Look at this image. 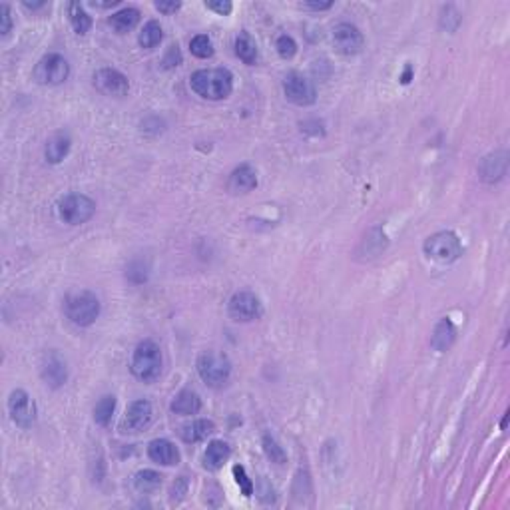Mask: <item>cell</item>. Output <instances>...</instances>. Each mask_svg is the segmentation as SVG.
I'll return each mask as SVG.
<instances>
[{
  "instance_id": "obj_1",
  "label": "cell",
  "mask_w": 510,
  "mask_h": 510,
  "mask_svg": "<svg viewBox=\"0 0 510 510\" xmlns=\"http://www.w3.org/2000/svg\"><path fill=\"white\" fill-rule=\"evenodd\" d=\"M192 90L206 100H223L233 90V76L225 68L197 70L189 78Z\"/></svg>"
},
{
  "instance_id": "obj_2",
  "label": "cell",
  "mask_w": 510,
  "mask_h": 510,
  "mask_svg": "<svg viewBox=\"0 0 510 510\" xmlns=\"http://www.w3.org/2000/svg\"><path fill=\"white\" fill-rule=\"evenodd\" d=\"M132 373L134 377L144 382L156 381L162 373V349L156 341L144 339L132 355Z\"/></svg>"
},
{
  "instance_id": "obj_3",
  "label": "cell",
  "mask_w": 510,
  "mask_h": 510,
  "mask_svg": "<svg viewBox=\"0 0 510 510\" xmlns=\"http://www.w3.org/2000/svg\"><path fill=\"white\" fill-rule=\"evenodd\" d=\"M64 313L78 327H90L100 315V299L92 291H78L66 297Z\"/></svg>"
},
{
  "instance_id": "obj_4",
  "label": "cell",
  "mask_w": 510,
  "mask_h": 510,
  "mask_svg": "<svg viewBox=\"0 0 510 510\" xmlns=\"http://www.w3.org/2000/svg\"><path fill=\"white\" fill-rule=\"evenodd\" d=\"M197 373H199L201 381L209 387H221L228 382L232 375V361L223 353L206 351L197 359Z\"/></svg>"
},
{
  "instance_id": "obj_5",
  "label": "cell",
  "mask_w": 510,
  "mask_h": 510,
  "mask_svg": "<svg viewBox=\"0 0 510 510\" xmlns=\"http://www.w3.org/2000/svg\"><path fill=\"white\" fill-rule=\"evenodd\" d=\"M425 249V255L437 261V263H452L456 261L461 255H463V245H461V240L454 235L452 232H439L435 235H430L429 240L425 242L423 245Z\"/></svg>"
},
{
  "instance_id": "obj_6",
  "label": "cell",
  "mask_w": 510,
  "mask_h": 510,
  "mask_svg": "<svg viewBox=\"0 0 510 510\" xmlns=\"http://www.w3.org/2000/svg\"><path fill=\"white\" fill-rule=\"evenodd\" d=\"M96 211V204L84 194H70L62 197L58 204V213L62 220L70 225H82L90 220Z\"/></svg>"
},
{
  "instance_id": "obj_7",
  "label": "cell",
  "mask_w": 510,
  "mask_h": 510,
  "mask_svg": "<svg viewBox=\"0 0 510 510\" xmlns=\"http://www.w3.org/2000/svg\"><path fill=\"white\" fill-rule=\"evenodd\" d=\"M70 64L68 60L60 54H46L38 60L35 68V78L42 86H58L64 80H68Z\"/></svg>"
},
{
  "instance_id": "obj_8",
  "label": "cell",
  "mask_w": 510,
  "mask_h": 510,
  "mask_svg": "<svg viewBox=\"0 0 510 510\" xmlns=\"http://www.w3.org/2000/svg\"><path fill=\"white\" fill-rule=\"evenodd\" d=\"M230 317L237 323H247V321H255L263 313V305L259 301V297L251 293V291H237L233 293L230 305H228Z\"/></svg>"
},
{
  "instance_id": "obj_9",
  "label": "cell",
  "mask_w": 510,
  "mask_h": 510,
  "mask_svg": "<svg viewBox=\"0 0 510 510\" xmlns=\"http://www.w3.org/2000/svg\"><path fill=\"white\" fill-rule=\"evenodd\" d=\"M283 92L287 100L297 106H311L317 100V90L313 82L305 78L299 72H290L283 80Z\"/></svg>"
},
{
  "instance_id": "obj_10",
  "label": "cell",
  "mask_w": 510,
  "mask_h": 510,
  "mask_svg": "<svg viewBox=\"0 0 510 510\" xmlns=\"http://www.w3.org/2000/svg\"><path fill=\"white\" fill-rule=\"evenodd\" d=\"M8 413L14 421L16 427L20 429H30L36 423V405L32 397L26 393L24 389L12 391L8 399Z\"/></svg>"
},
{
  "instance_id": "obj_11",
  "label": "cell",
  "mask_w": 510,
  "mask_h": 510,
  "mask_svg": "<svg viewBox=\"0 0 510 510\" xmlns=\"http://www.w3.org/2000/svg\"><path fill=\"white\" fill-rule=\"evenodd\" d=\"M333 44H335L337 52L343 56H355L363 50L365 38L361 35V30L355 24L341 23L337 24L333 30Z\"/></svg>"
},
{
  "instance_id": "obj_12",
  "label": "cell",
  "mask_w": 510,
  "mask_h": 510,
  "mask_svg": "<svg viewBox=\"0 0 510 510\" xmlns=\"http://www.w3.org/2000/svg\"><path fill=\"white\" fill-rule=\"evenodd\" d=\"M40 375L42 381L52 389H60L64 382L68 381V365L58 351H48L40 363Z\"/></svg>"
},
{
  "instance_id": "obj_13",
  "label": "cell",
  "mask_w": 510,
  "mask_h": 510,
  "mask_svg": "<svg viewBox=\"0 0 510 510\" xmlns=\"http://www.w3.org/2000/svg\"><path fill=\"white\" fill-rule=\"evenodd\" d=\"M94 86L96 90L104 96H126L130 90V82L128 78L116 68H102L94 74Z\"/></svg>"
},
{
  "instance_id": "obj_14",
  "label": "cell",
  "mask_w": 510,
  "mask_h": 510,
  "mask_svg": "<svg viewBox=\"0 0 510 510\" xmlns=\"http://www.w3.org/2000/svg\"><path fill=\"white\" fill-rule=\"evenodd\" d=\"M154 418V409H151L150 401L146 399H139L134 401L132 405L128 406L124 421H122V430L124 433H139L144 430Z\"/></svg>"
},
{
  "instance_id": "obj_15",
  "label": "cell",
  "mask_w": 510,
  "mask_h": 510,
  "mask_svg": "<svg viewBox=\"0 0 510 510\" xmlns=\"http://www.w3.org/2000/svg\"><path fill=\"white\" fill-rule=\"evenodd\" d=\"M257 187V172L249 163H242L240 168H235L228 180V189L232 194H247Z\"/></svg>"
},
{
  "instance_id": "obj_16",
  "label": "cell",
  "mask_w": 510,
  "mask_h": 510,
  "mask_svg": "<svg viewBox=\"0 0 510 510\" xmlns=\"http://www.w3.org/2000/svg\"><path fill=\"white\" fill-rule=\"evenodd\" d=\"M148 456L154 463L163 464V466H172L180 463V452L174 447V442L166 441V439H156L148 444Z\"/></svg>"
},
{
  "instance_id": "obj_17",
  "label": "cell",
  "mask_w": 510,
  "mask_h": 510,
  "mask_svg": "<svg viewBox=\"0 0 510 510\" xmlns=\"http://www.w3.org/2000/svg\"><path fill=\"white\" fill-rule=\"evenodd\" d=\"M504 174H506V151L490 154L480 163V178L488 184L499 182Z\"/></svg>"
},
{
  "instance_id": "obj_18",
  "label": "cell",
  "mask_w": 510,
  "mask_h": 510,
  "mask_svg": "<svg viewBox=\"0 0 510 510\" xmlns=\"http://www.w3.org/2000/svg\"><path fill=\"white\" fill-rule=\"evenodd\" d=\"M172 413L175 415H184V417H189V415H197L201 411V399L196 391L192 389H184L180 393L175 394V399L172 401Z\"/></svg>"
},
{
  "instance_id": "obj_19",
  "label": "cell",
  "mask_w": 510,
  "mask_h": 510,
  "mask_svg": "<svg viewBox=\"0 0 510 510\" xmlns=\"http://www.w3.org/2000/svg\"><path fill=\"white\" fill-rule=\"evenodd\" d=\"M232 456L230 444L223 441H211L204 454V466L208 471H220L223 464L228 463V459Z\"/></svg>"
},
{
  "instance_id": "obj_20",
  "label": "cell",
  "mask_w": 510,
  "mask_h": 510,
  "mask_svg": "<svg viewBox=\"0 0 510 510\" xmlns=\"http://www.w3.org/2000/svg\"><path fill=\"white\" fill-rule=\"evenodd\" d=\"M454 339H456V327L452 325L451 319L444 317L435 327L433 337H430V345L437 351H447L454 343Z\"/></svg>"
},
{
  "instance_id": "obj_21",
  "label": "cell",
  "mask_w": 510,
  "mask_h": 510,
  "mask_svg": "<svg viewBox=\"0 0 510 510\" xmlns=\"http://www.w3.org/2000/svg\"><path fill=\"white\" fill-rule=\"evenodd\" d=\"M70 146H72V139H70L68 134H54L46 142L44 156H46V160L50 163H60L68 156Z\"/></svg>"
},
{
  "instance_id": "obj_22",
  "label": "cell",
  "mask_w": 510,
  "mask_h": 510,
  "mask_svg": "<svg viewBox=\"0 0 510 510\" xmlns=\"http://www.w3.org/2000/svg\"><path fill=\"white\" fill-rule=\"evenodd\" d=\"M213 430H216V425L211 421L197 418V421H192L189 425L182 427V439L186 442H199L204 441V439H208Z\"/></svg>"
},
{
  "instance_id": "obj_23",
  "label": "cell",
  "mask_w": 510,
  "mask_h": 510,
  "mask_svg": "<svg viewBox=\"0 0 510 510\" xmlns=\"http://www.w3.org/2000/svg\"><path fill=\"white\" fill-rule=\"evenodd\" d=\"M138 23H139L138 8H122V11L114 12V14L108 18V24L116 30L118 35H124L128 30L136 28Z\"/></svg>"
},
{
  "instance_id": "obj_24",
  "label": "cell",
  "mask_w": 510,
  "mask_h": 510,
  "mask_svg": "<svg viewBox=\"0 0 510 510\" xmlns=\"http://www.w3.org/2000/svg\"><path fill=\"white\" fill-rule=\"evenodd\" d=\"M68 16H70V23H72V28H74L76 35L84 36L90 28H92V18H90L88 12L84 11V6H82L80 2H70Z\"/></svg>"
},
{
  "instance_id": "obj_25",
  "label": "cell",
  "mask_w": 510,
  "mask_h": 510,
  "mask_svg": "<svg viewBox=\"0 0 510 510\" xmlns=\"http://www.w3.org/2000/svg\"><path fill=\"white\" fill-rule=\"evenodd\" d=\"M235 54L244 64H255L257 62V46H255L254 38L247 32H240L235 38Z\"/></svg>"
},
{
  "instance_id": "obj_26",
  "label": "cell",
  "mask_w": 510,
  "mask_h": 510,
  "mask_svg": "<svg viewBox=\"0 0 510 510\" xmlns=\"http://www.w3.org/2000/svg\"><path fill=\"white\" fill-rule=\"evenodd\" d=\"M116 411V397L114 394H106L102 397L96 406H94V421L100 425V427H108L110 421H112V415Z\"/></svg>"
},
{
  "instance_id": "obj_27",
  "label": "cell",
  "mask_w": 510,
  "mask_h": 510,
  "mask_svg": "<svg viewBox=\"0 0 510 510\" xmlns=\"http://www.w3.org/2000/svg\"><path fill=\"white\" fill-rule=\"evenodd\" d=\"M162 485V475L160 473H156V471H139L138 475L134 476V487L138 492H144V495H148V492H154V490H158Z\"/></svg>"
},
{
  "instance_id": "obj_28",
  "label": "cell",
  "mask_w": 510,
  "mask_h": 510,
  "mask_svg": "<svg viewBox=\"0 0 510 510\" xmlns=\"http://www.w3.org/2000/svg\"><path fill=\"white\" fill-rule=\"evenodd\" d=\"M163 38V32H162V26L160 23H156V20H150V23L146 24L144 28H142V32L138 36V42L142 48H156L160 42H162Z\"/></svg>"
},
{
  "instance_id": "obj_29",
  "label": "cell",
  "mask_w": 510,
  "mask_h": 510,
  "mask_svg": "<svg viewBox=\"0 0 510 510\" xmlns=\"http://www.w3.org/2000/svg\"><path fill=\"white\" fill-rule=\"evenodd\" d=\"M189 50L197 58H211L213 56V44H211L209 36L206 35L194 36L192 42H189Z\"/></svg>"
},
{
  "instance_id": "obj_30",
  "label": "cell",
  "mask_w": 510,
  "mask_h": 510,
  "mask_svg": "<svg viewBox=\"0 0 510 510\" xmlns=\"http://www.w3.org/2000/svg\"><path fill=\"white\" fill-rule=\"evenodd\" d=\"M126 278L130 279L132 283H136V285L144 283V281L148 279V266H146L144 261H139V259L132 261L126 269Z\"/></svg>"
},
{
  "instance_id": "obj_31",
  "label": "cell",
  "mask_w": 510,
  "mask_h": 510,
  "mask_svg": "<svg viewBox=\"0 0 510 510\" xmlns=\"http://www.w3.org/2000/svg\"><path fill=\"white\" fill-rule=\"evenodd\" d=\"M263 449H266V454L273 461V463H285V451L279 447V442L273 439V437H269V435H266L263 437Z\"/></svg>"
},
{
  "instance_id": "obj_32",
  "label": "cell",
  "mask_w": 510,
  "mask_h": 510,
  "mask_svg": "<svg viewBox=\"0 0 510 510\" xmlns=\"http://www.w3.org/2000/svg\"><path fill=\"white\" fill-rule=\"evenodd\" d=\"M275 48H278L279 56L285 60H290L295 56V52H297V42L287 35H281L278 38V42H275Z\"/></svg>"
},
{
  "instance_id": "obj_33",
  "label": "cell",
  "mask_w": 510,
  "mask_h": 510,
  "mask_svg": "<svg viewBox=\"0 0 510 510\" xmlns=\"http://www.w3.org/2000/svg\"><path fill=\"white\" fill-rule=\"evenodd\" d=\"M233 476H235V483L240 485V488H242V492H244L245 497H251V495H254V483L249 480V476L245 475L244 466L235 464V466H233Z\"/></svg>"
},
{
  "instance_id": "obj_34",
  "label": "cell",
  "mask_w": 510,
  "mask_h": 510,
  "mask_svg": "<svg viewBox=\"0 0 510 510\" xmlns=\"http://www.w3.org/2000/svg\"><path fill=\"white\" fill-rule=\"evenodd\" d=\"M182 64V52L178 46H170L168 52H166V58H163V66L166 68H174V66H180Z\"/></svg>"
},
{
  "instance_id": "obj_35",
  "label": "cell",
  "mask_w": 510,
  "mask_h": 510,
  "mask_svg": "<svg viewBox=\"0 0 510 510\" xmlns=\"http://www.w3.org/2000/svg\"><path fill=\"white\" fill-rule=\"evenodd\" d=\"M187 492V480L186 476H180L178 480L174 483V487L170 490V495H172V500L174 502H180V500L184 499V495Z\"/></svg>"
},
{
  "instance_id": "obj_36",
  "label": "cell",
  "mask_w": 510,
  "mask_h": 510,
  "mask_svg": "<svg viewBox=\"0 0 510 510\" xmlns=\"http://www.w3.org/2000/svg\"><path fill=\"white\" fill-rule=\"evenodd\" d=\"M0 20H2V28H0V32L6 36L8 32H11V28H12L11 6H8V4H2V6H0Z\"/></svg>"
},
{
  "instance_id": "obj_37",
  "label": "cell",
  "mask_w": 510,
  "mask_h": 510,
  "mask_svg": "<svg viewBox=\"0 0 510 510\" xmlns=\"http://www.w3.org/2000/svg\"><path fill=\"white\" fill-rule=\"evenodd\" d=\"M206 6H208L209 11L218 12L221 16H225V14H230L232 12V2L230 0H220V2H206Z\"/></svg>"
},
{
  "instance_id": "obj_38",
  "label": "cell",
  "mask_w": 510,
  "mask_h": 510,
  "mask_svg": "<svg viewBox=\"0 0 510 510\" xmlns=\"http://www.w3.org/2000/svg\"><path fill=\"white\" fill-rule=\"evenodd\" d=\"M156 8L160 12H163V14H172V12H178L180 8H182V2H156Z\"/></svg>"
},
{
  "instance_id": "obj_39",
  "label": "cell",
  "mask_w": 510,
  "mask_h": 510,
  "mask_svg": "<svg viewBox=\"0 0 510 510\" xmlns=\"http://www.w3.org/2000/svg\"><path fill=\"white\" fill-rule=\"evenodd\" d=\"M303 6L311 8V11H329L333 6V2H305Z\"/></svg>"
},
{
  "instance_id": "obj_40",
  "label": "cell",
  "mask_w": 510,
  "mask_h": 510,
  "mask_svg": "<svg viewBox=\"0 0 510 510\" xmlns=\"http://www.w3.org/2000/svg\"><path fill=\"white\" fill-rule=\"evenodd\" d=\"M411 76H413V68H411V66H406L405 74L401 76V82H403V84H409V82H411Z\"/></svg>"
},
{
  "instance_id": "obj_41",
  "label": "cell",
  "mask_w": 510,
  "mask_h": 510,
  "mask_svg": "<svg viewBox=\"0 0 510 510\" xmlns=\"http://www.w3.org/2000/svg\"><path fill=\"white\" fill-rule=\"evenodd\" d=\"M24 6H26V8H30V11H36V8H42V6H44V2H24Z\"/></svg>"
}]
</instances>
